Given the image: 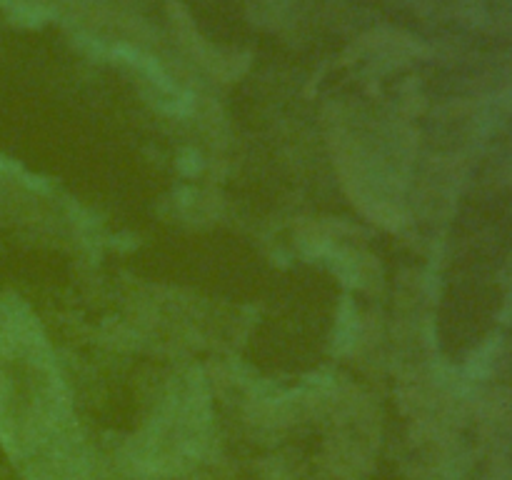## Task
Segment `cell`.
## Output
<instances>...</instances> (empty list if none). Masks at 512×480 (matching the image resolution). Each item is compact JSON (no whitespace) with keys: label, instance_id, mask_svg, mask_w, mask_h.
<instances>
[{"label":"cell","instance_id":"obj_1","mask_svg":"<svg viewBox=\"0 0 512 480\" xmlns=\"http://www.w3.org/2000/svg\"><path fill=\"white\" fill-rule=\"evenodd\" d=\"M0 428L15 448H40L68 428L48 343L18 300H0Z\"/></svg>","mask_w":512,"mask_h":480}]
</instances>
